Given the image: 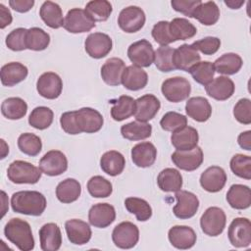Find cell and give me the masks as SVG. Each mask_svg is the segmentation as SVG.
Here are the masks:
<instances>
[{
    "mask_svg": "<svg viewBox=\"0 0 251 251\" xmlns=\"http://www.w3.org/2000/svg\"><path fill=\"white\" fill-rule=\"evenodd\" d=\"M45 196L35 190H23L15 192L11 197V206L14 212L28 215L40 216L46 208Z\"/></svg>",
    "mask_w": 251,
    "mask_h": 251,
    "instance_id": "cell-1",
    "label": "cell"
},
{
    "mask_svg": "<svg viewBox=\"0 0 251 251\" xmlns=\"http://www.w3.org/2000/svg\"><path fill=\"white\" fill-rule=\"evenodd\" d=\"M6 238L21 251H30L34 248V238L29 224L22 219H11L4 227Z\"/></svg>",
    "mask_w": 251,
    "mask_h": 251,
    "instance_id": "cell-2",
    "label": "cell"
},
{
    "mask_svg": "<svg viewBox=\"0 0 251 251\" xmlns=\"http://www.w3.org/2000/svg\"><path fill=\"white\" fill-rule=\"evenodd\" d=\"M41 170L31 163L16 160L12 162L7 169V176L13 183L34 184L41 177Z\"/></svg>",
    "mask_w": 251,
    "mask_h": 251,
    "instance_id": "cell-3",
    "label": "cell"
},
{
    "mask_svg": "<svg viewBox=\"0 0 251 251\" xmlns=\"http://www.w3.org/2000/svg\"><path fill=\"white\" fill-rule=\"evenodd\" d=\"M74 119L78 134L81 132H97L102 128L104 123L102 115L97 110L89 107L74 111Z\"/></svg>",
    "mask_w": 251,
    "mask_h": 251,
    "instance_id": "cell-4",
    "label": "cell"
},
{
    "mask_svg": "<svg viewBox=\"0 0 251 251\" xmlns=\"http://www.w3.org/2000/svg\"><path fill=\"white\" fill-rule=\"evenodd\" d=\"M161 91L168 101L177 103L188 98L191 92V85L186 78L174 76L163 81Z\"/></svg>",
    "mask_w": 251,
    "mask_h": 251,
    "instance_id": "cell-5",
    "label": "cell"
},
{
    "mask_svg": "<svg viewBox=\"0 0 251 251\" xmlns=\"http://www.w3.org/2000/svg\"><path fill=\"white\" fill-rule=\"evenodd\" d=\"M226 214L219 207H209L200 218L201 229L209 236L220 235L226 227Z\"/></svg>",
    "mask_w": 251,
    "mask_h": 251,
    "instance_id": "cell-6",
    "label": "cell"
},
{
    "mask_svg": "<svg viewBox=\"0 0 251 251\" xmlns=\"http://www.w3.org/2000/svg\"><path fill=\"white\" fill-rule=\"evenodd\" d=\"M227 236L232 246L248 247L251 244V223L247 218H235L227 229Z\"/></svg>",
    "mask_w": 251,
    "mask_h": 251,
    "instance_id": "cell-7",
    "label": "cell"
},
{
    "mask_svg": "<svg viewBox=\"0 0 251 251\" xmlns=\"http://www.w3.org/2000/svg\"><path fill=\"white\" fill-rule=\"evenodd\" d=\"M112 240L121 249L133 248L139 240V229L130 222H122L114 227Z\"/></svg>",
    "mask_w": 251,
    "mask_h": 251,
    "instance_id": "cell-8",
    "label": "cell"
},
{
    "mask_svg": "<svg viewBox=\"0 0 251 251\" xmlns=\"http://www.w3.org/2000/svg\"><path fill=\"white\" fill-rule=\"evenodd\" d=\"M146 21L144 11L137 6L124 8L118 17V25L126 33H133L140 30Z\"/></svg>",
    "mask_w": 251,
    "mask_h": 251,
    "instance_id": "cell-9",
    "label": "cell"
},
{
    "mask_svg": "<svg viewBox=\"0 0 251 251\" xmlns=\"http://www.w3.org/2000/svg\"><path fill=\"white\" fill-rule=\"evenodd\" d=\"M95 22L88 16L85 10L74 8L68 11L64 20V28L71 33H83L91 30Z\"/></svg>",
    "mask_w": 251,
    "mask_h": 251,
    "instance_id": "cell-10",
    "label": "cell"
},
{
    "mask_svg": "<svg viewBox=\"0 0 251 251\" xmlns=\"http://www.w3.org/2000/svg\"><path fill=\"white\" fill-rule=\"evenodd\" d=\"M176 204L173 208L175 216L180 220H186L192 218L198 208H199V199L198 197L187 190H178L176 192Z\"/></svg>",
    "mask_w": 251,
    "mask_h": 251,
    "instance_id": "cell-11",
    "label": "cell"
},
{
    "mask_svg": "<svg viewBox=\"0 0 251 251\" xmlns=\"http://www.w3.org/2000/svg\"><path fill=\"white\" fill-rule=\"evenodd\" d=\"M154 53L152 44L146 39L133 42L127 49L128 59L134 66L139 68L150 67L154 62Z\"/></svg>",
    "mask_w": 251,
    "mask_h": 251,
    "instance_id": "cell-12",
    "label": "cell"
},
{
    "mask_svg": "<svg viewBox=\"0 0 251 251\" xmlns=\"http://www.w3.org/2000/svg\"><path fill=\"white\" fill-rule=\"evenodd\" d=\"M39 169L49 176H60L68 169L67 157L59 150H50L40 159Z\"/></svg>",
    "mask_w": 251,
    "mask_h": 251,
    "instance_id": "cell-13",
    "label": "cell"
},
{
    "mask_svg": "<svg viewBox=\"0 0 251 251\" xmlns=\"http://www.w3.org/2000/svg\"><path fill=\"white\" fill-rule=\"evenodd\" d=\"M112 46L111 37L103 32L90 33L84 41L86 53L94 59H101L107 56L112 50Z\"/></svg>",
    "mask_w": 251,
    "mask_h": 251,
    "instance_id": "cell-14",
    "label": "cell"
},
{
    "mask_svg": "<svg viewBox=\"0 0 251 251\" xmlns=\"http://www.w3.org/2000/svg\"><path fill=\"white\" fill-rule=\"evenodd\" d=\"M171 157L173 163L178 169L187 172H192L198 169L204 160L203 151L199 146L186 151L176 150Z\"/></svg>",
    "mask_w": 251,
    "mask_h": 251,
    "instance_id": "cell-15",
    "label": "cell"
},
{
    "mask_svg": "<svg viewBox=\"0 0 251 251\" xmlns=\"http://www.w3.org/2000/svg\"><path fill=\"white\" fill-rule=\"evenodd\" d=\"M37 92L46 99H56L60 96L63 89L62 78L53 72L42 74L36 82Z\"/></svg>",
    "mask_w": 251,
    "mask_h": 251,
    "instance_id": "cell-16",
    "label": "cell"
},
{
    "mask_svg": "<svg viewBox=\"0 0 251 251\" xmlns=\"http://www.w3.org/2000/svg\"><path fill=\"white\" fill-rule=\"evenodd\" d=\"M161 103L153 94H145L135 100L134 117L136 121L147 123L152 120L160 110Z\"/></svg>",
    "mask_w": 251,
    "mask_h": 251,
    "instance_id": "cell-17",
    "label": "cell"
},
{
    "mask_svg": "<svg viewBox=\"0 0 251 251\" xmlns=\"http://www.w3.org/2000/svg\"><path fill=\"white\" fill-rule=\"evenodd\" d=\"M226 182V174L219 166L207 168L200 176V185L208 192L215 193L221 191Z\"/></svg>",
    "mask_w": 251,
    "mask_h": 251,
    "instance_id": "cell-18",
    "label": "cell"
},
{
    "mask_svg": "<svg viewBox=\"0 0 251 251\" xmlns=\"http://www.w3.org/2000/svg\"><path fill=\"white\" fill-rule=\"evenodd\" d=\"M168 238L174 247L185 250L194 246L197 236L194 229L190 226H174L169 229Z\"/></svg>",
    "mask_w": 251,
    "mask_h": 251,
    "instance_id": "cell-19",
    "label": "cell"
},
{
    "mask_svg": "<svg viewBox=\"0 0 251 251\" xmlns=\"http://www.w3.org/2000/svg\"><path fill=\"white\" fill-rule=\"evenodd\" d=\"M198 51L192 44H182L174 51L173 64L176 69L188 72L194 65L200 61Z\"/></svg>",
    "mask_w": 251,
    "mask_h": 251,
    "instance_id": "cell-20",
    "label": "cell"
},
{
    "mask_svg": "<svg viewBox=\"0 0 251 251\" xmlns=\"http://www.w3.org/2000/svg\"><path fill=\"white\" fill-rule=\"evenodd\" d=\"M116 219L114 206L108 203H98L93 205L88 212L89 224L95 227L105 228Z\"/></svg>",
    "mask_w": 251,
    "mask_h": 251,
    "instance_id": "cell-21",
    "label": "cell"
},
{
    "mask_svg": "<svg viewBox=\"0 0 251 251\" xmlns=\"http://www.w3.org/2000/svg\"><path fill=\"white\" fill-rule=\"evenodd\" d=\"M65 229L68 239L75 245L86 244L92 235L89 225L78 219H72L65 223Z\"/></svg>",
    "mask_w": 251,
    "mask_h": 251,
    "instance_id": "cell-22",
    "label": "cell"
},
{
    "mask_svg": "<svg viewBox=\"0 0 251 251\" xmlns=\"http://www.w3.org/2000/svg\"><path fill=\"white\" fill-rule=\"evenodd\" d=\"M199 135L196 128L184 126L183 127L173 131L171 142L173 146L179 151H186L195 148L198 144Z\"/></svg>",
    "mask_w": 251,
    "mask_h": 251,
    "instance_id": "cell-23",
    "label": "cell"
},
{
    "mask_svg": "<svg viewBox=\"0 0 251 251\" xmlns=\"http://www.w3.org/2000/svg\"><path fill=\"white\" fill-rule=\"evenodd\" d=\"M40 248L43 251H57L62 245V233L55 223H47L39 229Z\"/></svg>",
    "mask_w": 251,
    "mask_h": 251,
    "instance_id": "cell-24",
    "label": "cell"
},
{
    "mask_svg": "<svg viewBox=\"0 0 251 251\" xmlns=\"http://www.w3.org/2000/svg\"><path fill=\"white\" fill-rule=\"evenodd\" d=\"M234 89L233 81L224 75L213 78V80L205 86L206 93L218 101H225L230 98L234 93Z\"/></svg>",
    "mask_w": 251,
    "mask_h": 251,
    "instance_id": "cell-25",
    "label": "cell"
},
{
    "mask_svg": "<svg viewBox=\"0 0 251 251\" xmlns=\"http://www.w3.org/2000/svg\"><path fill=\"white\" fill-rule=\"evenodd\" d=\"M157 157V149L153 143L149 141L140 142L131 149V160L133 164L139 168L151 167Z\"/></svg>",
    "mask_w": 251,
    "mask_h": 251,
    "instance_id": "cell-26",
    "label": "cell"
},
{
    "mask_svg": "<svg viewBox=\"0 0 251 251\" xmlns=\"http://www.w3.org/2000/svg\"><path fill=\"white\" fill-rule=\"evenodd\" d=\"M185 112L192 120L204 123L208 121L212 115V106L205 97H191L185 104Z\"/></svg>",
    "mask_w": 251,
    "mask_h": 251,
    "instance_id": "cell-27",
    "label": "cell"
},
{
    "mask_svg": "<svg viewBox=\"0 0 251 251\" xmlns=\"http://www.w3.org/2000/svg\"><path fill=\"white\" fill-rule=\"evenodd\" d=\"M125 69L126 64L121 58H110L101 67V77L108 85H120Z\"/></svg>",
    "mask_w": 251,
    "mask_h": 251,
    "instance_id": "cell-28",
    "label": "cell"
},
{
    "mask_svg": "<svg viewBox=\"0 0 251 251\" xmlns=\"http://www.w3.org/2000/svg\"><path fill=\"white\" fill-rule=\"evenodd\" d=\"M148 82L147 73L134 65L126 67L122 75V84L128 90L137 91L146 86Z\"/></svg>",
    "mask_w": 251,
    "mask_h": 251,
    "instance_id": "cell-29",
    "label": "cell"
},
{
    "mask_svg": "<svg viewBox=\"0 0 251 251\" xmlns=\"http://www.w3.org/2000/svg\"><path fill=\"white\" fill-rule=\"evenodd\" d=\"M27 74L28 70L24 64L19 62H10L1 68V82L5 86H14L25 80Z\"/></svg>",
    "mask_w": 251,
    "mask_h": 251,
    "instance_id": "cell-30",
    "label": "cell"
},
{
    "mask_svg": "<svg viewBox=\"0 0 251 251\" xmlns=\"http://www.w3.org/2000/svg\"><path fill=\"white\" fill-rule=\"evenodd\" d=\"M226 201L233 209H247L251 205V190L247 185L232 184L226 192Z\"/></svg>",
    "mask_w": 251,
    "mask_h": 251,
    "instance_id": "cell-31",
    "label": "cell"
},
{
    "mask_svg": "<svg viewBox=\"0 0 251 251\" xmlns=\"http://www.w3.org/2000/svg\"><path fill=\"white\" fill-rule=\"evenodd\" d=\"M126 166V159L122 153L116 150L105 152L100 158V167L104 173L116 176L123 173Z\"/></svg>",
    "mask_w": 251,
    "mask_h": 251,
    "instance_id": "cell-32",
    "label": "cell"
},
{
    "mask_svg": "<svg viewBox=\"0 0 251 251\" xmlns=\"http://www.w3.org/2000/svg\"><path fill=\"white\" fill-rule=\"evenodd\" d=\"M39 16L41 20L51 28L64 26V18L61 7L52 1H45L40 7Z\"/></svg>",
    "mask_w": 251,
    "mask_h": 251,
    "instance_id": "cell-33",
    "label": "cell"
},
{
    "mask_svg": "<svg viewBox=\"0 0 251 251\" xmlns=\"http://www.w3.org/2000/svg\"><path fill=\"white\" fill-rule=\"evenodd\" d=\"M157 183L162 191L176 192L182 186V176L176 169L166 168L159 173Z\"/></svg>",
    "mask_w": 251,
    "mask_h": 251,
    "instance_id": "cell-34",
    "label": "cell"
},
{
    "mask_svg": "<svg viewBox=\"0 0 251 251\" xmlns=\"http://www.w3.org/2000/svg\"><path fill=\"white\" fill-rule=\"evenodd\" d=\"M81 193V185L75 178H66L61 181L56 187L57 199L65 204L76 201Z\"/></svg>",
    "mask_w": 251,
    "mask_h": 251,
    "instance_id": "cell-35",
    "label": "cell"
},
{
    "mask_svg": "<svg viewBox=\"0 0 251 251\" xmlns=\"http://www.w3.org/2000/svg\"><path fill=\"white\" fill-rule=\"evenodd\" d=\"M213 65L215 72L226 75H231L240 71L243 61L242 58L236 53H226L219 57Z\"/></svg>",
    "mask_w": 251,
    "mask_h": 251,
    "instance_id": "cell-36",
    "label": "cell"
},
{
    "mask_svg": "<svg viewBox=\"0 0 251 251\" xmlns=\"http://www.w3.org/2000/svg\"><path fill=\"white\" fill-rule=\"evenodd\" d=\"M121 133L124 138L131 141L143 140L151 136L152 126L143 122H130L122 126Z\"/></svg>",
    "mask_w": 251,
    "mask_h": 251,
    "instance_id": "cell-37",
    "label": "cell"
},
{
    "mask_svg": "<svg viewBox=\"0 0 251 251\" xmlns=\"http://www.w3.org/2000/svg\"><path fill=\"white\" fill-rule=\"evenodd\" d=\"M27 104L20 97H9L1 104L2 115L9 120H20L25 116Z\"/></svg>",
    "mask_w": 251,
    "mask_h": 251,
    "instance_id": "cell-38",
    "label": "cell"
},
{
    "mask_svg": "<svg viewBox=\"0 0 251 251\" xmlns=\"http://www.w3.org/2000/svg\"><path fill=\"white\" fill-rule=\"evenodd\" d=\"M170 32L176 42L193 37L197 32V28L186 19L175 18L170 22Z\"/></svg>",
    "mask_w": 251,
    "mask_h": 251,
    "instance_id": "cell-39",
    "label": "cell"
},
{
    "mask_svg": "<svg viewBox=\"0 0 251 251\" xmlns=\"http://www.w3.org/2000/svg\"><path fill=\"white\" fill-rule=\"evenodd\" d=\"M135 100L128 95H122L111 108V117L114 121L122 122L134 114Z\"/></svg>",
    "mask_w": 251,
    "mask_h": 251,
    "instance_id": "cell-40",
    "label": "cell"
},
{
    "mask_svg": "<svg viewBox=\"0 0 251 251\" xmlns=\"http://www.w3.org/2000/svg\"><path fill=\"white\" fill-rule=\"evenodd\" d=\"M193 18L204 25H213L220 19V9L214 1L201 3L196 8Z\"/></svg>",
    "mask_w": 251,
    "mask_h": 251,
    "instance_id": "cell-41",
    "label": "cell"
},
{
    "mask_svg": "<svg viewBox=\"0 0 251 251\" xmlns=\"http://www.w3.org/2000/svg\"><path fill=\"white\" fill-rule=\"evenodd\" d=\"M126 209L136 217L139 222H146L152 216V208L149 203L138 197H127L125 200Z\"/></svg>",
    "mask_w": 251,
    "mask_h": 251,
    "instance_id": "cell-42",
    "label": "cell"
},
{
    "mask_svg": "<svg viewBox=\"0 0 251 251\" xmlns=\"http://www.w3.org/2000/svg\"><path fill=\"white\" fill-rule=\"evenodd\" d=\"M26 49L33 51L45 50L50 43V35L40 27H30L26 32Z\"/></svg>",
    "mask_w": 251,
    "mask_h": 251,
    "instance_id": "cell-43",
    "label": "cell"
},
{
    "mask_svg": "<svg viewBox=\"0 0 251 251\" xmlns=\"http://www.w3.org/2000/svg\"><path fill=\"white\" fill-rule=\"evenodd\" d=\"M85 12L94 22H105L112 14V4L107 0H92L85 6Z\"/></svg>",
    "mask_w": 251,
    "mask_h": 251,
    "instance_id": "cell-44",
    "label": "cell"
},
{
    "mask_svg": "<svg viewBox=\"0 0 251 251\" xmlns=\"http://www.w3.org/2000/svg\"><path fill=\"white\" fill-rule=\"evenodd\" d=\"M53 117L54 113L50 108L39 106L31 111L28 117V124L36 129H46L51 126Z\"/></svg>",
    "mask_w": 251,
    "mask_h": 251,
    "instance_id": "cell-45",
    "label": "cell"
},
{
    "mask_svg": "<svg viewBox=\"0 0 251 251\" xmlns=\"http://www.w3.org/2000/svg\"><path fill=\"white\" fill-rule=\"evenodd\" d=\"M188 72L197 83L204 86H206L213 80L214 75L216 73L213 63L209 61L198 62Z\"/></svg>",
    "mask_w": 251,
    "mask_h": 251,
    "instance_id": "cell-46",
    "label": "cell"
},
{
    "mask_svg": "<svg viewBox=\"0 0 251 251\" xmlns=\"http://www.w3.org/2000/svg\"><path fill=\"white\" fill-rule=\"evenodd\" d=\"M18 147L25 155L36 156L42 149V142L39 136L34 133L25 132L18 138Z\"/></svg>",
    "mask_w": 251,
    "mask_h": 251,
    "instance_id": "cell-47",
    "label": "cell"
},
{
    "mask_svg": "<svg viewBox=\"0 0 251 251\" xmlns=\"http://www.w3.org/2000/svg\"><path fill=\"white\" fill-rule=\"evenodd\" d=\"M87 190L92 197L106 198L112 194V183L101 176H94L87 181Z\"/></svg>",
    "mask_w": 251,
    "mask_h": 251,
    "instance_id": "cell-48",
    "label": "cell"
},
{
    "mask_svg": "<svg viewBox=\"0 0 251 251\" xmlns=\"http://www.w3.org/2000/svg\"><path fill=\"white\" fill-rule=\"evenodd\" d=\"M175 49L170 46H160L154 53V64L156 68L163 72L169 73L176 70L173 64V55Z\"/></svg>",
    "mask_w": 251,
    "mask_h": 251,
    "instance_id": "cell-49",
    "label": "cell"
},
{
    "mask_svg": "<svg viewBox=\"0 0 251 251\" xmlns=\"http://www.w3.org/2000/svg\"><path fill=\"white\" fill-rule=\"evenodd\" d=\"M230 170L232 173L244 179L251 178V157L243 154H235L230 160Z\"/></svg>",
    "mask_w": 251,
    "mask_h": 251,
    "instance_id": "cell-50",
    "label": "cell"
},
{
    "mask_svg": "<svg viewBox=\"0 0 251 251\" xmlns=\"http://www.w3.org/2000/svg\"><path fill=\"white\" fill-rule=\"evenodd\" d=\"M187 125V118L176 112H168L166 113L161 121L160 126L166 131H176Z\"/></svg>",
    "mask_w": 251,
    "mask_h": 251,
    "instance_id": "cell-51",
    "label": "cell"
},
{
    "mask_svg": "<svg viewBox=\"0 0 251 251\" xmlns=\"http://www.w3.org/2000/svg\"><path fill=\"white\" fill-rule=\"evenodd\" d=\"M151 34L154 40L161 46H168L169 44L175 42L170 32V22L168 21H160L155 24Z\"/></svg>",
    "mask_w": 251,
    "mask_h": 251,
    "instance_id": "cell-52",
    "label": "cell"
},
{
    "mask_svg": "<svg viewBox=\"0 0 251 251\" xmlns=\"http://www.w3.org/2000/svg\"><path fill=\"white\" fill-rule=\"evenodd\" d=\"M26 32L27 29L25 27H18L13 29L6 37V45L12 51H23L26 49Z\"/></svg>",
    "mask_w": 251,
    "mask_h": 251,
    "instance_id": "cell-53",
    "label": "cell"
},
{
    "mask_svg": "<svg viewBox=\"0 0 251 251\" xmlns=\"http://www.w3.org/2000/svg\"><path fill=\"white\" fill-rule=\"evenodd\" d=\"M235 120L243 125L251 124V101L248 98H241L233 107Z\"/></svg>",
    "mask_w": 251,
    "mask_h": 251,
    "instance_id": "cell-54",
    "label": "cell"
},
{
    "mask_svg": "<svg viewBox=\"0 0 251 251\" xmlns=\"http://www.w3.org/2000/svg\"><path fill=\"white\" fill-rule=\"evenodd\" d=\"M192 46L204 55H213L219 50L221 46V40L215 36H207L193 42Z\"/></svg>",
    "mask_w": 251,
    "mask_h": 251,
    "instance_id": "cell-55",
    "label": "cell"
},
{
    "mask_svg": "<svg viewBox=\"0 0 251 251\" xmlns=\"http://www.w3.org/2000/svg\"><path fill=\"white\" fill-rule=\"evenodd\" d=\"M201 3V0H173L171 5L175 11L179 12L188 18H193L196 8Z\"/></svg>",
    "mask_w": 251,
    "mask_h": 251,
    "instance_id": "cell-56",
    "label": "cell"
},
{
    "mask_svg": "<svg viewBox=\"0 0 251 251\" xmlns=\"http://www.w3.org/2000/svg\"><path fill=\"white\" fill-rule=\"evenodd\" d=\"M10 7L19 13L28 12L34 5L33 0H10Z\"/></svg>",
    "mask_w": 251,
    "mask_h": 251,
    "instance_id": "cell-57",
    "label": "cell"
},
{
    "mask_svg": "<svg viewBox=\"0 0 251 251\" xmlns=\"http://www.w3.org/2000/svg\"><path fill=\"white\" fill-rule=\"evenodd\" d=\"M12 21L13 17L10 10L3 4H0V27L5 28L12 23Z\"/></svg>",
    "mask_w": 251,
    "mask_h": 251,
    "instance_id": "cell-58",
    "label": "cell"
},
{
    "mask_svg": "<svg viewBox=\"0 0 251 251\" xmlns=\"http://www.w3.org/2000/svg\"><path fill=\"white\" fill-rule=\"evenodd\" d=\"M237 142L239 146L247 151L251 150V131L246 130L241 132L237 137Z\"/></svg>",
    "mask_w": 251,
    "mask_h": 251,
    "instance_id": "cell-59",
    "label": "cell"
},
{
    "mask_svg": "<svg viewBox=\"0 0 251 251\" xmlns=\"http://www.w3.org/2000/svg\"><path fill=\"white\" fill-rule=\"evenodd\" d=\"M225 4L229 7L230 9H239L243 4H244V0H240V1H234V0H227L225 1Z\"/></svg>",
    "mask_w": 251,
    "mask_h": 251,
    "instance_id": "cell-60",
    "label": "cell"
}]
</instances>
